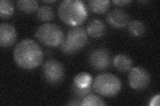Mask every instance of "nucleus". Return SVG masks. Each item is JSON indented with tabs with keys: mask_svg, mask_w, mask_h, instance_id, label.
<instances>
[{
	"mask_svg": "<svg viewBox=\"0 0 160 106\" xmlns=\"http://www.w3.org/2000/svg\"><path fill=\"white\" fill-rule=\"evenodd\" d=\"M56 0H52V1H43V2L45 3H54L56 2Z\"/></svg>",
	"mask_w": 160,
	"mask_h": 106,
	"instance_id": "b1692460",
	"label": "nucleus"
},
{
	"mask_svg": "<svg viewBox=\"0 0 160 106\" xmlns=\"http://www.w3.org/2000/svg\"><path fill=\"white\" fill-rule=\"evenodd\" d=\"M14 7L12 2L8 0L0 1V17L2 19H8L12 16Z\"/></svg>",
	"mask_w": 160,
	"mask_h": 106,
	"instance_id": "a211bd4d",
	"label": "nucleus"
},
{
	"mask_svg": "<svg viewBox=\"0 0 160 106\" xmlns=\"http://www.w3.org/2000/svg\"><path fill=\"white\" fill-rule=\"evenodd\" d=\"M122 88L119 78L111 73L98 75L94 80L93 89L96 93L105 97H113L117 95Z\"/></svg>",
	"mask_w": 160,
	"mask_h": 106,
	"instance_id": "7ed1b4c3",
	"label": "nucleus"
},
{
	"mask_svg": "<svg viewBox=\"0 0 160 106\" xmlns=\"http://www.w3.org/2000/svg\"><path fill=\"white\" fill-rule=\"evenodd\" d=\"M13 58L20 68L32 70L41 64L43 60V52L36 41L26 39L16 45L13 51Z\"/></svg>",
	"mask_w": 160,
	"mask_h": 106,
	"instance_id": "f257e3e1",
	"label": "nucleus"
},
{
	"mask_svg": "<svg viewBox=\"0 0 160 106\" xmlns=\"http://www.w3.org/2000/svg\"><path fill=\"white\" fill-rule=\"evenodd\" d=\"M92 92V84L87 87L81 88L78 87L76 85L73 84L72 85V92L76 98L79 99H83L88 95L90 94Z\"/></svg>",
	"mask_w": 160,
	"mask_h": 106,
	"instance_id": "aec40b11",
	"label": "nucleus"
},
{
	"mask_svg": "<svg viewBox=\"0 0 160 106\" xmlns=\"http://www.w3.org/2000/svg\"><path fill=\"white\" fill-rule=\"evenodd\" d=\"M17 40L16 29L12 25L3 23L0 25V45L2 47H9Z\"/></svg>",
	"mask_w": 160,
	"mask_h": 106,
	"instance_id": "1a4fd4ad",
	"label": "nucleus"
},
{
	"mask_svg": "<svg viewBox=\"0 0 160 106\" xmlns=\"http://www.w3.org/2000/svg\"><path fill=\"white\" fill-rule=\"evenodd\" d=\"M60 19L69 26L78 27L88 17V11L84 3L79 0H66L58 7Z\"/></svg>",
	"mask_w": 160,
	"mask_h": 106,
	"instance_id": "f03ea898",
	"label": "nucleus"
},
{
	"mask_svg": "<svg viewBox=\"0 0 160 106\" xmlns=\"http://www.w3.org/2000/svg\"><path fill=\"white\" fill-rule=\"evenodd\" d=\"M67 105H71V106L81 105V102H80V99L75 98V99H73L72 100L69 101V102L67 104Z\"/></svg>",
	"mask_w": 160,
	"mask_h": 106,
	"instance_id": "5701e85b",
	"label": "nucleus"
},
{
	"mask_svg": "<svg viewBox=\"0 0 160 106\" xmlns=\"http://www.w3.org/2000/svg\"><path fill=\"white\" fill-rule=\"evenodd\" d=\"M113 65L121 72H127L132 69L133 62L132 59L124 54H119L113 58Z\"/></svg>",
	"mask_w": 160,
	"mask_h": 106,
	"instance_id": "f8f14e48",
	"label": "nucleus"
},
{
	"mask_svg": "<svg viewBox=\"0 0 160 106\" xmlns=\"http://www.w3.org/2000/svg\"><path fill=\"white\" fill-rule=\"evenodd\" d=\"M110 2L108 0H91L88 2V6L93 13L102 14L106 13L109 9Z\"/></svg>",
	"mask_w": 160,
	"mask_h": 106,
	"instance_id": "ddd939ff",
	"label": "nucleus"
},
{
	"mask_svg": "<svg viewBox=\"0 0 160 106\" xmlns=\"http://www.w3.org/2000/svg\"><path fill=\"white\" fill-rule=\"evenodd\" d=\"M106 32V25L102 20L93 19L87 26V33L94 39H99L103 36Z\"/></svg>",
	"mask_w": 160,
	"mask_h": 106,
	"instance_id": "9b49d317",
	"label": "nucleus"
},
{
	"mask_svg": "<svg viewBox=\"0 0 160 106\" xmlns=\"http://www.w3.org/2000/svg\"><path fill=\"white\" fill-rule=\"evenodd\" d=\"M132 2L130 0H115V1H113V3H115L116 5H118V6H126L127 4H129L131 3Z\"/></svg>",
	"mask_w": 160,
	"mask_h": 106,
	"instance_id": "4be33fe9",
	"label": "nucleus"
},
{
	"mask_svg": "<svg viewBox=\"0 0 160 106\" xmlns=\"http://www.w3.org/2000/svg\"><path fill=\"white\" fill-rule=\"evenodd\" d=\"M88 41L87 31L83 28L75 27L68 32L60 44L62 51L66 54L76 53L86 46Z\"/></svg>",
	"mask_w": 160,
	"mask_h": 106,
	"instance_id": "20e7f679",
	"label": "nucleus"
},
{
	"mask_svg": "<svg viewBox=\"0 0 160 106\" xmlns=\"http://www.w3.org/2000/svg\"><path fill=\"white\" fill-rule=\"evenodd\" d=\"M82 106H93V105H106L104 101L99 96L90 94L85 97L81 102Z\"/></svg>",
	"mask_w": 160,
	"mask_h": 106,
	"instance_id": "6ab92c4d",
	"label": "nucleus"
},
{
	"mask_svg": "<svg viewBox=\"0 0 160 106\" xmlns=\"http://www.w3.org/2000/svg\"><path fill=\"white\" fill-rule=\"evenodd\" d=\"M106 20L113 27L123 28L128 25L129 17L128 14L123 10L116 8L108 13Z\"/></svg>",
	"mask_w": 160,
	"mask_h": 106,
	"instance_id": "9d476101",
	"label": "nucleus"
},
{
	"mask_svg": "<svg viewBox=\"0 0 160 106\" xmlns=\"http://www.w3.org/2000/svg\"><path fill=\"white\" fill-rule=\"evenodd\" d=\"M128 30L133 36L140 37L145 33L146 27L142 21L133 20L128 23Z\"/></svg>",
	"mask_w": 160,
	"mask_h": 106,
	"instance_id": "2eb2a0df",
	"label": "nucleus"
},
{
	"mask_svg": "<svg viewBox=\"0 0 160 106\" xmlns=\"http://www.w3.org/2000/svg\"><path fill=\"white\" fill-rule=\"evenodd\" d=\"M37 16L42 21H49L54 17L53 9L48 6H42L37 10Z\"/></svg>",
	"mask_w": 160,
	"mask_h": 106,
	"instance_id": "dca6fc26",
	"label": "nucleus"
},
{
	"mask_svg": "<svg viewBox=\"0 0 160 106\" xmlns=\"http://www.w3.org/2000/svg\"><path fill=\"white\" fill-rule=\"evenodd\" d=\"M39 41L48 47H55L62 44L64 35L62 29L54 23H44L39 27L36 32Z\"/></svg>",
	"mask_w": 160,
	"mask_h": 106,
	"instance_id": "39448f33",
	"label": "nucleus"
},
{
	"mask_svg": "<svg viewBox=\"0 0 160 106\" xmlns=\"http://www.w3.org/2000/svg\"><path fill=\"white\" fill-rule=\"evenodd\" d=\"M92 83V77L89 73L81 72L76 76L73 80V84L78 87L85 88L91 85Z\"/></svg>",
	"mask_w": 160,
	"mask_h": 106,
	"instance_id": "f3484780",
	"label": "nucleus"
},
{
	"mask_svg": "<svg viewBox=\"0 0 160 106\" xmlns=\"http://www.w3.org/2000/svg\"><path fill=\"white\" fill-rule=\"evenodd\" d=\"M43 76L50 84H58L63 80L65 70L63 64L55 59H49L43 67Z\"/></svg>",
	"mask_w": 160,
	"mask_h": 106,
	"instance_id": "423d86ee",
	"label": "nucleus"
},
{
	"mask_svg": "<svg viewBox=\"0 0 160 106\" xmlns=\"http://www.w3.org/2000/svg\"><path fill=\"white\" fill-rule=\"evenodd\" d=\"M130 87L134 90H143L147 88L150 82V75L146 69L134 67L130 70L128 76Z\"/></svg>",
	"mask_w": 160,
	"mask_h": 106,
	"instance_id": "0eeeda50",
	"label": "nucleus"
},
{
	"mask_svg": "<svg viewBox=\"0 0 160 106\" xmlns=\"http://www.w3.org/2000/svg\"><path fill=\"white\" fill-rule=\"evenodd\" d=\"M17 4L20 11L26 13H33L39 8L38 3L35 0H19Z\"/></svg>",
	"mask_w": 160,
	"mask_h": 106,
	"instance_id": "4468645a",
	"label": "nucleus"
},
{
	"mask_svg": "<svg viewBox=\"0 0 160 106\" xmlns=\"http://www.w3.org/2000/svg\"><path fill=\"white\" fill-rule=\"evenodd\" d=\"M110 54L106 49L98 48L93 50L89 57L90 65L97 70H103L110 64Z\"/></svg>",
	"mask_w": 160,
	"mask_h": 106,
	"instance_id": "6e6552de",
	"label": "nucleus"
},
{
	"mask_svg": "<svg viewBox=\"0 0 160 106\" xmlns=\"http://www.w3.org/2000/svg\"><path fill=\"white\" fill-rule=\"evenodd\" d=\"M149 105L151 106H158L159 105V94L155 95L150 101Z\"/></svg>",
	"mask_w": 160,
	"mask_h": 106,
	"instance_id": "412c9836",
	"label": "nucleus"
}]
</instances>
